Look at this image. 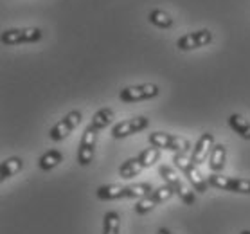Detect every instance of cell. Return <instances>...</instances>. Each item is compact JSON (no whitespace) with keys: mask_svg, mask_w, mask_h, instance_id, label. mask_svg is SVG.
Listing matches in <instances>:
<instances>
[{"mask_svg":"<svg viewBox=\"0 0 250 234\" xmlns=\"http://www.w3.org/2000/svg\"><path fill=\"white\" fill-rule=\"evenodd\" d=\"M115 114H114V110L112 108H101V110H97L96 114H94V117H92L90 121V128L92 130H104L108 125H112V121H114Z\"/></svg>","mask_w":250,"mask_h":234,"instance_id":"16","label":"cell"},{"mask_svg":"<svg viewBox=\"0 0 250 234\" xmlns=\"http://www.w3.org/2000/svg\"><path fill=\"white\" fill-rule=\"evenodd\" d=\"M173 162L188 177V180L191 182L194 191H198V193H205L207 191L209 180L202 175V171L198 170V164H194L193 160H191V153H175Z\"/></svg>","mask_w":250,"mask_h":234,"instance_id":"1","label":"cell"},{"mask_svg":"<svg viewBox=\"0 0 250 234\" xmlns=\"http://www.w3.org/2000/svg\"><path fill=\"white\" fill-rule=\"evenodd\" d=\"M149 193H153V186H151V184H148V182L126 186V198L141 200V198H144V196H148Z\"/></svg>","mask_w":250,"mask_h":234,"instance_id":"21","label":"cell"},{"mask_svg":"<svg viewBox=\"0 0 250 234\" xmlns=\"http://www.w3.org/2000/svg\"><path fill=\"white\" fill-rule=\"evenodd\" d=\"M173 194H175V191H173L167 184H164L162 188L153 189V193H149L148 196L137 200L135 206H133V211H135L137 214H146V213L151 211L155 206H159V204H162L166 200H169Z\"/></svg>","mask_w":250,"mask_h":234,"instance_id":"7","label":"cell"},{"mask_svg":"<svg viewBox=\"0 0 250 234\" xmlns=\"http://www.w3.org/2000/svg\"><path fill=\"white\" fill-rule=\"evenodd\" d=\"M149 126V119L144 117V115H137V117H131L128 121H123L119 125H115L112 128V135L114 139H125L131 133H139V131L146 130Z\"/></svg>","mask_w":250,"mask_h":234,"instance_id":"9","label":"cell"},{"mask_svg":"<svg viewBox=\"0 0 250 234\" xmlns=\"http://www.w3.org/2000/svg\"><path fill=\"white\" fill-rule=\"evenodd\" d=\"M209 186L222 191H230V193L239 194H250V180L249 178H236V177H225L220 173H212L207 177Z\"/></svg>","mask_w":250,"mask_h":234,"instance_id":"4","label":"cell"},{"mask_svg":"<svg viewBox=\"0 0 250 234\" xmlns=\"http://www.w3.org/2000/svg\"><path fill=\"white\" fill-rule=\"evenodd\" d=\"M212 148H214V135L210 131H205L194 144L193 151H191V160L198 166L204 164L207 157H210V153H212Z\"/></svg>","mask_w":250,"mask_h":234,"instance_id":"12","label":"cell"},{"mask_svg":"<svg viewBox=\"0 0 250 234\" xmlns=\"http://www.w3.org/2000/svg\"><path fill=\"white\" fill-rule=\"evenodd\" d=\"M241 234H250V231H241Z\"/></svg>","mask_w":250,"mask_h":234,"instance_id":"25","label":"cell"},{"mask_svg":"<svg viewBox=\"0 0 250 234\" xmlns=\"http://www.w3.org/2000/svg\"><path fill=\"white\" fill-rule=\"evenodd\" d=\"M159 86L153 83H144V85L126 86L119 92V99L123 103H137V101H144V99H151V97L159 96Z\"/></svg>","mask_w":250,"mask_h":234,"instance_id":"8","label":"cell"},{"mask_svg":"<svg viewBox=\"0 0 250 234\" xmlns=\"http://www.w3.org/2000/svg\"><path fill=\"white\" fill-rule=\"evenodd\" d=\"M149 22L157 25L160 29H169L173 25V18L169 17V13L162 11V9H153V11L148 15Z\"/></svg>","mask_w":250,"mask_h":234,"instance_id":"22","label":"cell"},{"mask_svg":"<svg viewBox=\"0 0 250 234\" xmlns=\"http://www.w3.org/2000/svg\"><path fill=\"white\" fill-rule=\"evenodd\" d=\"M139 157V160H141L142 168H151V166L155 164V162H159L160 159V149L155 148V146H149V148L142 149L141 153L137 155Z\"/></svg>","mask_w":250,"mask_h":234,"instance_id":"23","label":"cell"},{"mask_svg":"<svg viewBox=\"0 0 250 234\" xmlns=\"http://www.w3.org/2000/svg\"><path fill=\"white\" fill-rule=\"evenodd\" d=\"M212 42V33L209 29H202V31H196V33H189V35H184L182 38H178L176 42V47L180 51H191V49H198V47L209 45Z\"/></svg>","mask_w":250,"mask_h":234,"instance_id":"11","label":"cell"},{"mask_svg":"<svg viewBox=\"0 0 250 234\" xmlns=\"http://www.w3.org/2000/svg\"><path fill=\"white\" fill-rule=\"evenodd\" d=\"M157 234H171V233H169V231H167V229L162 227V229H159V233H157Z\"/></svg>","mask_w":250,"mask_h":234,"instance_id":"24","label":"cell"},{"mask_svg":"<svg viewBox=\"0 0 250 234\" xmlns=\"http://www.w3.org/2000/svg\"><path fill=\"white\" fill-rule=\"evenodd\" d=\"M62 162H63V153L60 149H49V151H45L38 159V166H40L42 171H51V170L58 168Z\"/></svg>","mask_w":250,"mask_h":234,"instance_id":"14","label":"cell"},{"mask_svg":"<svg viewBox=\"0 0 250 234\" xmlns=\"http://www.w3.org/2000/svg\"><path fill=\"white\" fill-rule=\"evenodd\" d=\"M225 160H227V148H225L223 144H214L212 153H210V157H209V168L214 173L223 171Z\"/></svg>","mask_w":250,"mask_h":234,"instance_id":"15","label":"cell"},{"mask_svg":"<svg viewBox=\"0 0 250 234\" xmlns=\"http://www.w3.org/2000/svg\"><path fill=\"white\" fill-rule=\"evenodd\" d=\"M23 168V160L18 159V157H9V159H4L2 164H0V178L6 180V178L15 177L18 171H22Z\"/></svg>","mask_w":250,"mask_h":234,"instance_id":"17","label":"cell"},{"mask_svg":"<svg viewBox=\"0 0 250 234\" xmlns=\"http://www.w3.org/2000/svg\"><path fill=\"white\" fill-rule=\"evenodd\" d=\"M96 194H97V198L103 200V202H106V200L126 198V186H123V184H106V186L97 188Z\"/></svg>","mask_w":250,"mask_h":234,"instance_id":"13","label":"cell"},{"mask_svg":"<svg viewBox=\"0 0 250 234\" xmlns=\"http://www.w3.org/2000/svg\"><path fill=\"white\" fill-rule=\"evenodd\" d=\"M142 170H144V168H142L139 157H131V159H128L126 162H123V166L119 168V177L125 178V180H130V178L137 177Z\"/></svg>","mask_w":250,"mask_h":234,"instance_id":"19","label":"cell"},{"mask_svg":"<svg viewBox=\"0 0 250 234\" xmlns=\"http://www.w3.org/2000/svg\"><path fill=\"white\" fill-rule=\"evenodd\" d=\"M229 126L232 128L239 137L245 139V141H250V123L245 119L243 115L239 114H232L229 117Z\"/></svg>","mask_w":250,"mask_h":234,"instance_id":"18","label":"cell"},{"mask_svg":"<svg viewBox=\"0 0 250 234\" xmlns=\"http://www.w3.org/2000/svg\"><path fill=\"white\" fill-rule=\"evenodd\" d=\"M97 143V131L92 130L90 126H86L85 133L81 137L80 148H78V162L80 166H88L94 159V151H96Z\"/></svg>","mask_w":250,"mask_h":234,"instance_id":"10","label":"cell"},{"mask_svg":"<svg viewBox=\"0 0 250 234\" xmlns=\"http://www.w3.org/2000/svg\"><path fill=\"white\" fill-rule=\"evenodd\" d=\"M121 216L115 211H108L103 216V234H119Z\"/></svg>","mask_w":250,"mask_h":234,"instance_id":"20","label":"cell"},{"mask_svg":"<svg viewBox=\"0 0 250 234\" xmlns=\"http://www.w3.org/2000/svg\"><path fill=\"white\" fill-rule=\"evenodd\" d=\"M149 144L159 149H171L175 153H189L191 151V144L188 139L178 137V135H171L166 131H153L148 137Z\"/></svg>","mask_w":250,"mask_h":234,"instance_id":"3","label":"cell"},{"mask_svg":"<svg viewBox=\"0 0 250 234\" xmlns=\"http://www.w3.org/2000/svg\"><path fill=\"white\" fill-rule=\"evenodd\" d=\"M159 175H160V178H162V180H164V182L167 184L173 191H175V194H178V198L182 200L186 206H193L194 202H196V196H194L193 189L189 188L188 184L178 177V173H176L171 166H166V164L160 166Z\"/></svg>","mask_w":250,"mask_h":234,"instance_id":"2","label":"cell"},{"mask_svg":"<svg viewBox=\"0 0 250 234\" xmlns=\"http://www.w3.org/2000/svg\"><path fill=\"white\" fill-rule=\"evenodd\" d=\"M81 119H83V115H81L80 110H72V112H68L63 119H60L56 125L51 128V131H49V139L54 141V143L63 141L67 135H70V133L74 131V128H78V125L81 123Z\"/></svg>","mask_w":250,"mask_h":234,"instance_id":"6","label":"cell"},{"mask_svg":"<svg viewBox=\"0 0 250 234\" xmlns=\"http://www.w3.org/2000/svg\"><path fill=\"white\" fill-rule=\"evenodd\" d=\"M42 40V29L23 27V29H7L2 33L0 42L4 45H18V43H34Z\"/></svg>","mask_w":250,"mask_h":234,"instance_id":"5","label":"cell"}]
</instances>
